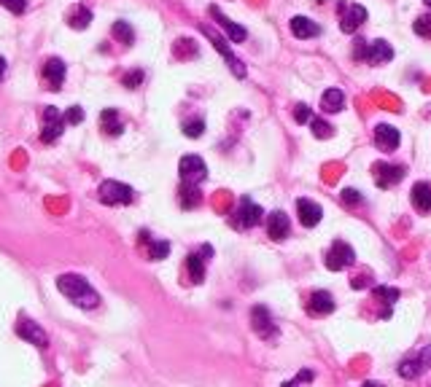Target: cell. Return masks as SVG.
Returning a JSON list of instances; mask_svg holds the SVG:
<instances>
[{
  "instance_id": "6da1fadb",
  "label": "cell",
  "mask_w": 431,
  "mask_h": 387,
  "mask_svg": "<svg viewBox=\"0 0 431 387\" xmlns=\"http://www.w3.org/2000/svg\"><path fill=\"white\" fill-rule=\"evenodd\" d=\"M57 288L68 301H73L81 310H95L100 304V293L92 288L81 274H59Z\"/></svg>"
},
{
  "instance_id": "7a4b0ae2",
  "label": "cell",
  "mask_w": 431,
  "mask_h": 387,
  "mask_svg": "<svg viewBox=\"0 0 431 387\" xmlns=\"http://www.w3.org/2000/svg\"><path fill=\"white\" fill-rule=\"evenodd\" d=\"M262 216H264V210L256 205V202H251L248 196H243L240 199V205H237V210L232 213V226L235 229H240V232H246V229H254L256 223L262 220Z\"/></svg>"
},
{
  "instance_id": "3957f363",
  "label": "cell",
  "mask_w": 431,
  "mask_h": 387,
  "mask_svg": "<svg viewBox=\"0 0 431 387\" xmlns=\"http://www.w3.org/2000/svg\"><path fill=\"white\" fill-rule=\"evenodd\" d=\"M102 205H129L135 199V191L129 189L127 183H119V180H105L98 189Z\"/></svg>"
},
{
  "instance_id": "277c9868",
  "label": "cell",
  "mask_w": 431,
  "mask_h": 387,
  "mask_svg": "<svg viewBox=\"0 0 431 387\" xmlns=\"http://www.w3.org/2000/svg\"><path fill=\"white\" fill-rule=\"evenodd\" d=\"M68 126V119L57 111V108H44V121H41V140L44 143H54Z\"/></svg>"
},
{
  "instance_id": "5b68a950",
  "label": "cell",
  "mask_w": 431,
  "mask_h": 387,
  "mask_svg": "<svg viewBox=\"0 0 431 387\" xmlns=\"http://www.w3.org/2000/svg\"><path fill=\"white\" fill-rule=\"evenodd\" d=\"M178 172H181V180L183 183H203L205 178H208V167H205V162L200 156H194V153H189V156H183L181 162H178Z\"/></svg>"
},
{
  "instance_id": "8992f818",
  "label": "cell",
  "mask_w": 431,
  "mask_h": 387,
  "mask_svg": "<svg viewBox=\"0 0 431 387\" xmlns=\"http://www.w3.org/2000/svg\"><path fill=\"white\" fill-rule=\"evenodd\" d=\"M354 264H356L354 247H351L348 242H342V240L334 242V245L329 247V253H327V269H331V272H340V269L354 266Z\"/></svg>"
},
{
  "instance_id": "52a82bcc",
  "label": "cell",
  "mask_w": 431,
  "mask_h": 387,
  "mask_svg": "<svg viewBox=\"0 0 431 387\" xmlns=\"http://www.w3.org/2000/svg\"><path fill=\"white\" fill-rule=\"evenodd\" d=\"M367 22V8L364 6H356V3H340V30L342 32H356L361 24Z\"/></svg>"
},
{
  "instance_id": "ba28073f",
  "label": "cell",
  "mask_w": 431,
  "mask_h": 387,
  "mask_svg": "<svg viewBox=\"0 0 431 387\" xmlns=\"http://www.w3.org/2000/svg\"><path fill=\"white\" fill-rule=\"evenodd\" d=\"M251 325H254V331L264 339V341H270V339L278 337V325L273 323V314H270L267 307H262V304L251 310Z\"/></svg>"
},
{
  "instance_id": "9c48e42d",
  "label": "cell",
  "mask_w": 431,
  "mask_h": 387,
  "mask_svg": "<svg viewBox=\"0 0 431 387\" xmlns=\"http://www.w3.org/2000/svg\"><path fill=\"white\" fill-rule=\"evenodd\" d=\"M203 32L208 35V38H210V44L219 48V54H221V57L227 59V65L232 68V73H235L237 78H246V68H243V62H240V59H237V57L232 54V48L227 46V41H224L221 35H216V32H213V30H210L208 24H203Z\"/></svg>"
},
{
  "instance_id": "30bf717a",
  "label": "cell",
  "mask_w": 431,
  "mask_h": 387,
  "mask_svg": "<svg viewBox=\"0 0 431 387\" xmlns=\"http://www.w3.org/2000/svg\"><path fill=\"white\" fill-rule=\"evenodd\" d=\"M429 366H431V347H426L423 352H418V355H410V358H405V361L399 363V377L412 379V377L423 374Z\"/></svg>"
},
{
  "instance_id": "8fae6325",
  "label": "cell",
  "mask_w": 431,
  "mask_h": 387,
  "mask_svg": "<svg viewBox=\"0 0 431 387\" xmlns=\"http://www.w3.org/2000/svg\"><path fill=\"white\" fill-rule=\"evenodd\" d=\"M372 175H375V183H378L380 189H391V186H396V183L405 178V167L388 164V162H378V164L372 167Z\"/></svg>"
},
{
  "instance_id": "7c38bea8",
  "label": "cell",
  "mask_w": 431,
  "mask_h": 387,
  "mask_svg": "<svg viewBox=\"0 0 431 387\" xmlns=\"http://www.w3.org/2000/svg\"><path fill=\"white\" fill-rule=\"evenodd\" d=\"M17 334L30 341V344H35V347H46L49 344V337H46V331L35 323V320H30V317H19V323H17Z\"/></svg>"
},
{
  "instance_id": "4fadbf2b",
  "label": "cell",
  "mask_w": 431,
  "mask_h": 387,
  "mask_svg": "<svg viewBox=\"0 0 431 387\" xmlns=\"http://www.w3.org/2000/svg\"><path fill=\"white\" fill-rule=\"evenodd\" d=\"M208 256H213V247H210V245H203L197 253H189L186 269H189L192 283H203L205 280V261H208Z\"/></svg>"
},
{
  "instance_id": "5bb4252c",
  "label": "cell",
  "mask_w": 431,
  "mask_h": 387,
  "mask_svg": "<svg viewBox=\"0 0 431 387\" xmlns=\"http://www.w3.org/2000/svg\"><path fill=\"white\" fill-rule=\"evenodd\" d=\"M288 234H291V220H288V216L283 210L270 213V218H267V237L275 242H283Z\"/></svg>"
},
{
  "instance_id": "9a60e30c",
  "label": "cell",
  "mask_w": 431,
  "mask_h": 387,
  "mask_svg": "<svg viewBox=\"0 0 431 387\" xmlns=\"http://www.w3.org/2000/svg\"><path fill=\"white\" fill-rule=\"evenodd\" d=\"M375 143L380 151H396L399 143H402V135H399V129L396 126H391V124H378L375 126Z\"/></svg>"
},
{
  "instance_id": "2e32d148",
  "label": "cell",
  "mask_w": 431,
  "mask_h": 387,
  "mask_svg": "<svg viewBox=\"0 0 431 387\" xmlns=\"http://www.w3.org/2000/svg\"><path fill=\"white\" fill-rule=\"evenodd\" d=\"M210 17H213V19L219 22V27H221V30L227 32L232 44H243V41L248 38V32H246V30H243L240 24H235L232 19H227V17H224V14L219 11V6H210Z\"/></svg>"
},
{
  "instance_id": "e0dca14e",
  "label": "cell",
  "mask_w": 431,
  "mask_h": 387,
  "mask_svg": "<svg viewBox=\"0 0 431 387\" xmlns=\"http://www.w3.org/2000/svg\"><path fill=\"white\" fill-rule=\"evenodd\" d=\"M297 213H300V220H302V226L307 229H313V226H318L321 223V216H324V210H321V205H315L313 199H300L297 202Z\"/></svg>"
},
{
  "instance_id": "ac0fdd59",
  "label": "cell",
  "mask_w": 431,
  "mask_h": 387,
  "mask_svg": "<svg viewBox=\"0 0 431 387\" xmlns=\"http://www.w3.org/2000/svg\"><path fill=\"white\" fill-rule=\"evenodd\" d=\"M44 78H46V84H49V89H59L62 86V81H65V62L59 59V57H51L44 62Z\"/></svg>"
},
{
  "instance_id": "d6986e66",
  "label": "cell",
  "mask_w": 431,
  "mask_h": 387,
  "mask_svg": "<svg viewBox=\"0 0 431 387\" xmlns=\"http://www.w3.org/2000/svg\"><path fill=\"white\" fill-rule=\"evenodd\" d=\"M307 312L310 314H331L334 312V296L327 293V290H315V293H310Z\"/></svg>"
},
{
  "instance_id": "ffe728a7",
  "label": "cell",
  "mask_w": 431,
  "mask_h": 387,
  "mask_svg": "<svg viewBox=\"0 0 431 387\" xmlns=\"http://www.w3.org/2000/svg\"><path fill=\"white\" fill-rule=\"evenodd\" d=\"M410 202L418 213H431V186L429 183H415L410 191Z\"/></svg>"
},
{
  "instance_id": "44dd1931",
  "label": "cell",
  "mask_w": 431,
  "mask_h": 387,
  "mask_svg": "<svg viewBox=\"0 0 431 387\" xmlns=\"http://www.w3.org/2000/svg\"><path fill=\"white\" fill-rule=\"evenodd\" d=\"M318 32H321V27L313 22V19H307V17H294V19H291V35L300 38V41L315 38Z\"/></svg>"
},
{
  "instance_id": "7402d4cb",
  "label": "cell",
  "mask_w": 431,
  "mask_h": 387,
  "mask_svg": "<svg viewBox=\"0 0 431 387\" xmlns=\"http://www.w3.org/2000/svg\"><path fill=\"white\" fill-rule=\"evenodd\" d=\"M391 59H394V48L388 46L385 41H375V44L367 46V62L369 65H385Z\"/></svg>"
},
{
  "instance_id": "603a6c76",
  "label": "cell",
  "mask_w": 431,
  "mask_h": 387,
  "mask_svg": "<svg viewBox=\"0 0 431 387\" xmlns=\"http://www.w3.org/2000/svg\"><path fill=\"white\" fill-rule=\"evenodd\" d=\"M178 202H181L183 210H194L203 202V194H200V189L194 183H183L181 191H178Z\"/></svg>"
},
{
  "instance_id": "cb8c5ba5",
  "label": "cell",
  "mask_w": 431,
  "mask_h": 387,
  "mask_svg": "<svg viewBox=\"0 0 431 387\" xmlns=\"http://www.w3.org/2000/svg\"><path fill=\"white\" fill-rule=\"evenodd\" d=\"M100 126L105 129V135H122V129H125V124H122V119H119V113L113 111V108H105L100 113Z\"/></svg>"
},
{
  "instance_id": "d4e9b609",
  "label": "cell",
  "mask_w": 431,
  "mask_h": 387,
  "mask_svg": "<svg viewBox=\"0 0 431 387\" xmlns=\"http://www.w3.org/2000/svg\"><path fill=\"white\" fill-rule=\"evenodd\" d=\"M92 22V11L86 8V6H76V8H71V14H68V24L73 27V30H86Z\"/></svg>"
},
{
  "instance_id": "484cf974",
  "label": "cell",
  "mask_w": 431,
  "mask_h": 387,
  "mask_svg": "<svg viewBox=\"0 0 431 387\" xmlns=\"http://www.w3.org/2000/svg\"><path fill=\"white\" fill-rule=\"evenodd\" d=\"M321 108H324L327 113H337V111H342V108H345V95H342L340 89H329V92H324Z\"/></svg>"
},
{
  "instance_id": "4316f807",
  "label": "cell",
  "mask_w": 431,
  "mask_h": 387,
  "mask_svg": "<svg viewBox=\"0 0 431 387\" xmlns=\"http://www.w3.org/2000/svg\"><path fill=\"white\" fill-rule=\"evenodd\" d=\"M140 237H143V242H149V258H152V261H162V258H167V253H170V242L149 240V234H146V232H143Z\"/></svg>"
},
{
  "instance_id": "83f0119b",
  "label": "cell",
  "mask_w": 431,
  "mask_h": 387,
  "mask_svg": "<svg viewBox=\"0 0 431 387\" xmlns=\"http://www.w3.org/2000/svg\"><path fill=\"white\" fill-rule=\"evenodd\" d=\"M111 32H113V38H116L119 44H125V46H132V41H135V30L129 27V22H113Z\"/></svg>"
},
{
  "instance_id": "f1b7e54d",
  "label": "cell",
  "mask_w": 431,
  "mask_h": 387,
  "mask_svg": "<svg viewBox=\"0 0 431 387\" xmlns=\"http://www.w3.org/2000/svg\"><path fill=\"white\" fill-rule=\"evenodd\" d=\"M372 296H375L378 301H383V304H388V307H391V304H396V301H399V296H402V293H399L396 288H385V285H378V288L372 290Z\"/></svg>"
},
{
  "instance_id": "f546056e",
  "label": "cell",
  "mask_w": 431,
  "mask_h": 387,
  "mask_svg": "<svg viewBox=\"0 0 431 387\" xmlns=\"http://www.w3.org/2000/svg\"><path fill=\"white\" fill-rule=\"evenodd\" d=\"M310 129H313V135L321 138V140L331 138V126L324 119H315V116H313V119H310Z\"/></svg>"
},
{
  "instance_id": "4dcf8cb0",
  "label": "cell",
  "mask_w": 431,
  "mask_h": 387,
  "mask_svg": "<svg viewBox=\"0 0 431 387\" xmlns=\"http://www.w3.org/2000/svg\"><path fill=\"white\" fill-rule=\"evenodd\" d=\"M205 129V121L203 119H192V121H183V135L186 138H200Z\"/></svg>"
},
{
  "instance_id": "1f68e13d",
  "label": "cell",
  "mask_w": 431,
  "mask_h": 387,
  "mask_svg": "<svg viewBox=\"0 0 431 387\" xmlns=\"http://www.w3.org/2000/svg\"><path fill=\"white\" fill-rule=\"evenodd\" d=\"M412 30H415L418 35H423V38H431V14L429 17H418L415 24H412Z\"/></svg>"
},
{
  "instance_id": "d6a6232c",
  "label": "cell",
  "mask_w": 431,
  "mask_h": 387,
  "mask_svg": "<svg viewBox=\"0 0 431 387\" xmlns=\"http://www.w3.org/2000/svg\"><path fill=\"white\" fill-rule=\"evenodd\" d=\"M361 202H364L361 191H356V189H345V191H342V205H345V207H356V205H361Z\"/></svg>"
},
{
  "instance_id": "836d02e7",
  "label": "cell",
  "mask_w": 431,
  "mask_h": 387,
  "mask_svg": "<svg viewBox=\"0 0 431 387\" xmlns=\"http://www.w3.org/2000/svg\"><path fill=\"white\" fill-rule=\"evenodd\" d=\"M0 6L8 8L11 14H22V11L27 8V0H0Z\"/></svg>"
},
{
  "instance_id": "e575fe53",
  "label": "cell",
  "mask_w": 431,
  "mask_h": 387,
  "mask_svg": "<svg viewBox=\"0 0 431 387\" xmlns=\"http://www.w3.org/2000/svg\"><path fill=\"white\" fill-rule=\"evenodd\" d=\"M140 81H143V70H132L125 75V86H127V89H138Z\"/></svg>"
},
{
  "instance_id": "d590c367",
  "label": "cell",
  "mask_w": 431,
  "mask_h": 387,
  "mask_svg": "<svg viewBox=\"0 0 431 387\" xmlns=\"http://www.w3.org/2000/svg\"><path fill=\"white\" fill-rule=\"evenodd\" d=\"M294 119H297V124H307V121L313 119V111H310L307 105H297V111H294Z\"/></svg>"
},
{
  "instance_id": "8d00e7d4",
  "label": "cell",
  "mask_w": 431,
  "mask_h": 387,
  "mask_svg": "<svg viewBox=\"0 0 431 387\" xmlns=\"http://www.w3.org/2000/svg\"><path fill=\"white\" fill-rule=\"evenodd\" d=\"M65 119H68V124H81V119H84V111H81L78 105H73V108H68Z\"/></svg>"
},
{
  "instance_id": "74e56055",
  "label": "cell",
  "mask_w": 431,
  "mask_h": 387,
  "mask_svg": "<svg viewBox=\"0 0 431 387\" xmlns=\"http://www.w3.org/2000/svg\"><path fill=\"white\" fill-rule=\"evenodd\" d=\"M367 46H369L367 41L356 38V46H354V57H356V59H364V62H367Z\"/></svg>"
},
{
  "instance_id": "f35d334b",
  "label": "cell",
  "mask_w": 431,
  "mask_h": 387,
  "mask_svg": "<svg viewBox=\"0 0 431 387\" xmlns=\"http://www.w3.org/2000/svg\"><path fill=\"white\" fill-rule=\"evenodd\" d=\"M3 78H6V59L0 57V81H3Z\"/></svg>"
},
{
  "instance_id": "ab89813d",
  "label": "cell",
  "mask_w": 431,
  "mask_h": 387,
  "mask_svg": "<svg viewBox=\"0 0 431 387\" xmlns=\"http://www.w3.org/2000/svg\"><path fill=\"white\" fill-rule=\"evenodd\" d=\"M361 387H383V385H380V382H364Z\"/></svg>"
},
{
  "instance_id": "60d3db41",
  "label": "cell",
  "mask_w": 431,
  "mask_h": 387,
  "mask_svg": "<svg viewBox=\"0 0 431 387\" xmlns=\"http://www.w3.org/2000/svg\"><path fill=\"white\" fill-rule=\"evenodd\" d=\"M283 387H297V382H286Z\"/></svg>"
},
{
  "instance_id": "b9f144b4",
  "label": "cell",
  "mask_w": 431,
  "mask_h": 387,
  "mask_svg": "<svg viewBox=\"0 0 431 387\" xmlns=\"http://www.w3.org/2000/svg\"><path fill=\"white\" fill-rule=\"evenodd\" d=\"M423 3H426V6H429V8H431V0H423Z\"/></svg>"
}]
</instances>
